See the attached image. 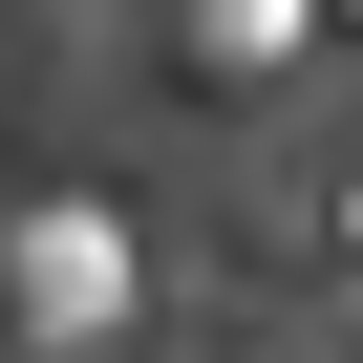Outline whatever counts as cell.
I'll use <instances>...</instances> for the list:
<instances>
[{
    "instance_id": "obj_1",
    "label": "cell",
    "mask_w": 363,
    "mask_h": 363,
    "mask_svg": "<svg viewBox=\"0 0 363 363\" xmlns=\"http://www.w3.org/2000/svg\"><path fill=\"white\" fill-rule=\"evenodd\" d=\"M0 320H22L43 363H107V342L150 320V257H128V214H107V193H22V214H0Z\"/></svg>"
},
{
    "instance_id": "obj_2",
    "label": "cell",
    "mask_w": 363,
    "mask_h": 363,
    "mask_svg": "<svg viewBox=\"0 0 363 363\" xmlns=\"http://www.w3.org/2000/svg\"><path fill=\"white\" fill-rule=\"evenodd\" d=\"M193 43H214V65H299V43H320V0H193Z\"/></svg>"
},
{
    "instance_id": "obj_3",
    "label": "cell",
    "mask_w": 363,
    "mask_h": 363,
    "mask_svg": "<svg viewBox=\"0 0 363 363\" xmlns=\"http://www.w3.org/2000/svg\"><path fill=\"white\" fill-rule=\"evenodd\" d=\"M320 257H363V150H342V171H320Z\"/></svg>"
}]
</instances>
